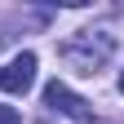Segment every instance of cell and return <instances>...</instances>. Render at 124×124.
I'll return each mask as SVG.
<instances>
[{"instance_id": "obj_1", "label": "cell", "mask_w": 124, "mask_h": 124, "mask_svg": "<svg viewBox=\"0 0 124 124\" xmlns=\"http://www.w3.org/2000/svg\"><path fill=\"white\" fill-rule=\"evenodd\" d=\"M58 58L71 71H80V75H98L115 58V36H106V31H80V36L58 44Z\"/></svg>"}, {"instance_id": "obj_2", "label": "cell", "mask_w": 124, "mask_h": 124, "mask_svg": "<svg viewBox=\"0 0 124 124\" xmlns=\"http://www.w3.org/2000/svg\"><path fill=\"white\" fill-rule=\"evenodd\" d=\"M44 106H49L53 115L75 120V124H89V120H93V106L80 98V93H71L62 80H49V84H44Z\"/></svg>"}, {"instance_id": "obj_3", "label": "cell", "mask_w": 124, "mask_h": 124, "mask_svg": "<svg viewBox=\"0 0 124 124\" xmlns=\"http://www.w3.org/2000/svg\"><path fill=\"white\" fill-rule=\"evenodd\" d=\"M31 84H36V53H18L5 71H0V89L13 93V98H22Z\"/></svg>"}, {"instance_id": "obj_4", "label": "cell", "mask_w": 124, "mask_h": 124, "mask_svg": "<svg viewBox=\"0 0 124 124\" xmlns=\"http://www.w3.org/2000/svg\"><path fill=\"white\" fill-rule=\"evenodd\" d=\"M0 124H22V120H18V111H13V106H0Z\"/></svg>"}, {"instance_id": "obj_5", "label": "cell", "mask_w": 124, "mask_h": 124, "mask_svg": "<svg viewBox=\"0 0 124 124\" xmlns=\"http://www.w3.org/2000/svg\"><path fill=\"white\" fill-rule=\"evenodd\" d=\"M120 93H124V75H120Z\"/></svg>"}]
</instances>
